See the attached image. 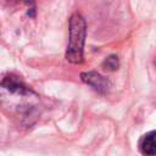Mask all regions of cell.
Segmentation results:
<instances>
[{
	"label": "cell",
	"instance_id": "obj_1",
	"mask_svg": "<svg viewBox=\"0 0 156 156\" xmlns=\"http://www.w3.org/2000/svg\"><path fill=\"white\" fill-rule=\"evenodd\" d=\"M38 99V94L15 74L0 80V106L20 126L30 127L37 121Z\"/></svg>",
	"mask_w": 156,
	"mask_h": 156
},
{
	"label": "cell",
	"instance_id": "obj_2",
	"mask_svg": "<svg viewBox=\"0 0 156 156\" xmlns=\"http://www.w3.org/2000/svg\"><path fill=\"white\" fill-rule=\"evenodd\" d=\"M85 37H87L85 20L80 13L74 12L68 21V44L65 55L68 62L74 65H79L83 62Z\"/></svg>",
	"mask_w": 156,
	"mask_h": 156
},
{
	"label": "cell",
	"instance_id": "obj_3",
	"mask_svg": "<svg viewBox=\"0 0 156 156\" xmlns=\"http://www.w3.org/2000/svg\"><path fill=\"white\" fill-rule=\"evenodd\" d=\"M80 79L87 85L91 87L99 94H106L111 88V82L96 71H87L80 73Z\"/></svg>",
	"mask_w": 156,
	"mask_h": 156
},
{
	"label": "cell",
	"instance_id": "obj_4",
	"mask_svg": "<svg viewBox=\"0 0 156 156\" xmlns=\"http://www.w3.org/2000/svg\"><path fill=\"white\" fill-rule=\"evenodd\" d=\"M138 146L143 155L146 156L156 155V130H150L144 135H141Z\"/></svg>",
	"mask_w": 156,
	"mask_h": 156
},
{
	"label": "cell",
	"instance_id": "obj_5",
	"mask_svg": "<svg viewBox=\"0 0 156 156\" xmlns=\"http://www.w3.org/2000/svg\"><path fill=\"white\" fill-rule=\"evenodd\" d=\"M102 67H104L105 69H107V71H116V69H118V67H119L118 56L115 55V54L107 56V57L104 60V62H102Z\"/></svg>",
	"mask_w": 156,
	"mask_h": 156
},
{
	"label": "cell",
	"instance_id": "obj_6",
	"mask_svg": "<svg viewBox=\"0 0 156 156\" xmlns=\"http://www.w3.org/2000/svg\"><path fill=\"white\" fill-rule=\"evenodd\" d=\"M10 4H20V2H23L26 5H29L32 7H34V0H7Z\"/></svg>",
	"mask_w": 156,
	"mask_h": 156
}]
</instances>
